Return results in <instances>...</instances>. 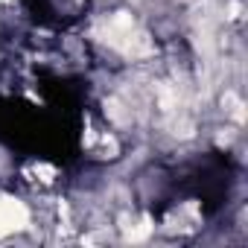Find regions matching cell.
Masks as SVG:
<instances>
[{
    "mask_svg": "<svg viewBox=\"0 0 248 248\" xmlns=\"http://www.w3.org/2000/svg\"><path fill=\"white\" fill-rule=\"evenodd\" d=\"M105 41L117 50H123L126 56H143L149 53V41L146 35L138 30V24L126 15H117L114 21H108L105 27Z\"/></svg>",
    "mask_w": 248,
    "mask_h": 248,
    "instance_id": "obj_1",
    "label": "cell"
},
{
    "mask_svg": "<svg viewBox=\"0 0 248 248\" xmlns=\"http://www.w3.org/2000/svg\"><path fill=\"white\" fill-rule=\"evenodd\" d=\"M27 225V207L12 199H0V236Z\"/></svg>",
    "mask_w": 248,
    "mask_h": 248,
    "instance_id": "obj_2",
    "label": "cell"
}]
</instances>
